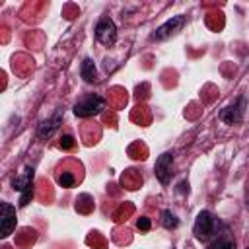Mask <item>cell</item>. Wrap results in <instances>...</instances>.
Returning a JSON list of instances; mask_svg holds the SVG:
<instances>
[{
  "instance_id": "cell-12",
  "label": "cell",
  "mask_w": 249,
  "mask_h": 249,
  "mask_svg": "<svg viewBox=\"0 0 249 249\" xmlns=\"http://www.w3.org/2000/svg\"><path fill=\"white\" fill-rule=\"evenodd\" d=\"M208 249H235V241L231 237H228V235H222V237L214 239L208 245Z\"/></svg>"
},
{
  "instance_id": "cell-5",
  "label": "cell",
  "mask_w": 249,
  "mask_h": 249,
  "mask_svg": "<svg viewBox=\"0 0 249 249\" xmlns=\"http://www.w3.org/2000/svg\"><path fill=\"white\" fill-rule=\"evenodd\" d=\"M95 39L105 45V47H113L117 41V25L111 18H101L95 23Z\"/></svg>"
},
{
  "instance_id": "cell-3",
  "label": "cell",
  "mask_w": 249,
  "mask_h": 249,
  "mask_svg": "<svg viewBox=\"0 0 249 249\" xmlns=\"http://www.w3.org/2000/svg\"><path fill=\"white\" fill-rule=\"evenodd\" d=\"M185 23H187V16H183V14L173 16V18H169L165 23H161V25L150 35V41H163V39L175 35L177 31H181Z\"/></svg>"
},
{
  "instance_id": "cell-2",
  "label": "cell",
  "mask_w": 249,
  "mask_h": 249,
  "mask_svg": "<svg viewBox=\"0 0 249 249\" xmlns=\"http://www.w3.org/2000/svg\"><path fill=\"white\" fill-rule=\"evenodd\" d=\"M103 109H105V99L99 93H88L74 105V115L80 119H88L99 115Z\"/></svg>"
},
{
  "instance_id": "cell-15",
  "label": "cell",
  "mask_w": 249,
  "mask_h": 249,
  "mask_svg": "<svg viewBox=\"0 0 249 249\" xmlns=\"http://www.w3.org/2000/svg\"><path fill=\"white\" fill-rule=\"evenodd\" d=\"M150 218H146V216H140L138 220H136V228L140 230V231H148L150 230Z\"/></svg>"
},
{
  "instance_id": "cell-16",
  "label": "cell",
  "mask_w": 249,
  "mask_h": 249,
  "mask_svg": "<svg viewBox=\"0 0 249 249\" xmlns=\"http://www.w3.org/2000/svg\"><path fill=\"white\" fill-rule=\"evenodd\" d=\"M31 196H33V187H29V189H25V191L21 193V196H19V206H27V202H29Z\"/></svg>"
},
{
  "instance_id": "cell-14",
  "label": "cell",
  "mask_w": 249,
  "mask_h": 249,
  "mask_svg": "<svg viewBox=\"0 0 249 249\" xmlns=\"http://www.w3.org/2000/svg\"><path fill=\"white\" fill-rule=\"evenodd\" d=\"M74 144H76V140H74L72 134H64V136H60L58 146H60L62 150H70V148H74Z\"/></svg>"
},
{
  "instance_id": "cell-6",
  "label": "cell",
  "mask_w": 249,
  "mask_h": 249,
  "mask_svg": "<svg viewBox=\"0 0 249 249\" xmlns=\"http://www.w3.org/2000/svg\"><path fill=\"white\" fill-rule=\"evenodd\" d=\"M154 173L161 185H169L173 175V152H163L154 165Z\"/></svg>"
},
{
  "instance_id": "cell-11",
  "label": "cell",
  "mask_w": 249,
  "mask_h": 249,
  "mask_svg": "<svg viewBox=\"0 0 249 249\" xmlns=\"http://www.w3.org/2000/svg\"><path fill=\"white\" fill-rule=\"evenodd\" d=\"M161 226H163L165 230H175V228L179 226V218H177L171 210H163V212H161Z\"/></svg>"
},
{
  "instance_id": "cell-13",
  "label": "cell",
  "mask_w": 249,
  "mask_h": 249,
  "mask_svg": "<svg viewBox=\"0 0 249 249\" xmlns=\"http://www.w3.org/2000/svg\"><path fill=\"white\" fill-rule=\"evenodd\" d=\"M56 183H58L60 187H64V189H70V187L76 185V177H74L70 171H62V173L56 175Z\"/></svg>"
},
{
  "instance_id": "cell-1",
  "label": "cell",
  "mask_w": 249,
  "mask_h": 249,
  "mask_svg": "<svg viewBox=\"0 0 249 249\" xmlns=\"http://www.w3.org/2000/svg\"><path fill=\"white\" fill-rule=\"evenodd\" d=\"M218 228H220V220L208 212V210H200L196 220H195V226H193V233L198 241H208L212 235L218 233Z\"/></svg>"
},
{
  "instance_id": "cell-7",
  "label": "cell",
  "mask_w": 249,
  "mask_h": 249,
  "mask_svg": "<svg viewBox=\"0 0 249 249\" xmlns=\"http://www.w3.org/2000/svg\"><path fill=\"white\" fill-rule=\"evenodd\" d=\"M16 224H18L16 208L10 202H2L0 204V235L8 237L16 230Z\"/></svg>"
},
{
  "instance_id": "cell-10",
  "label": "cell",
  "mask_w": 249,
  "mask_h": 249,
  "mask_svg": "<svg viewBox=\"0 0 249 249\" xmlns=\"http://www.w3.org/2000/svg\"><path fill=\"white\" fill-rule=\"evenodd\" d=\"M80 74H82V78H84L88 84H91V82L97 80V70H95V64H93L91 58H84V60H82V64H80Z\"/></svg>"
},
{
  "instance_id": "cell-8",
  "label": "cell",
  "mask_w": 249,
  "mask_h": 249,
  "mask_svg": "<svg viewBox=\"0 0 249 249\" xmlns=\"http://www.w3.org/2000/svg\"><path fill=\"white\" fill-rule=\"evenodd\" d=\"M60 123H62V113H60V111H56L53 117L41 121V123H39V128H37V138H41V140L51 138V136L58 130Z\"/></svg>"
},
{
  "instance_id": "cell-17",
  "label": "cell",
  "mask_w": 249,
  "mask_h": 249,
  "mask_svg": "<svg viewBox=\"0 0 249 249\" xmlns=\"http://www.w3.org/2000/svg\"><path fill=\"white\" fill-rule=\"evenodd\" d=\"M247 249H249V247H247Z\"/></svg>"
},
{
  "instance_id": "cell-9",
  "label": "cell",
  "mask_w": 249,
  "mask_h": 249,
  "mask_svg": "<svg viewBox=\"0 0 249 249\" xmlns=\"http://www.w3.org/2000/svg\"><path fill=\"white\" fill-rule=\"evenodd\" d=\"M33 175H35V169H33L31 165H25V167L21 169V173L16 175V177L12 179V187H14V191L23 193L25 189L33 187V185H31V183H33Z\"/></svg>"
},
{
  "instance_id": "cell-4",
  "label": "cell",
  "mask_w": 249,
  "mask_h": 249,
  "mask_svg": "<svg viewBox=\"0 0 249 249\" xmlns=\"http://www.w3.org/2000/svg\"><path fill=\"white\" fill-rule=\"evenodd\" d=\"M245 107H247V99L243 95H239L237 99H233V103L226 105L220 111V121H224L226 124H237L243 121L245 115Z\"/></svg>"
}]
</instances>
